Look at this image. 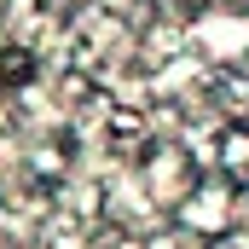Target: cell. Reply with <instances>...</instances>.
I'll use <instances>...</instances> for the list:
<instances>
[{"instance_id": "5b68a950", "label": "cell", "mask_w": 249, "mask_h": 249, "mask_svg": "<svg viewBox=\"0 0 249 249\" xmlns=\"http://www.w3.org/2000/svg\"><path fill=\"white\" fill-rule=\"evenodd\" d=\"M35 75H41V53H35V47H23V41H6V47H0V93L18 99Z\"/></svg>"}, {"instance_id": "52a82bcc", "label": "cell", "mask_w": 249, "mask_h": 249, "mask_svg": "<svg viewBox=\"0 0 249 249\" xmlns=\"http://www.w3.org/2000/svg\"><path fill=\"white\" fill-rule=\"evenodd\" d=\"M12 127H18V99H12V93H0V139H6Z\"/></svg>"}, {"instance_id": "3957f363", "label": "cell", "mask_w": 249, "mask_h": 249, "mask_svg": "<svg viewBox=\"0 0 249 249\" xmlns=\"http://www.w3.org/2000/svg\"><path fill=\"white\" fill-rule=\"evenodd\" d=\"M70 168H75V133H70V127L41 133V139L29 145V174H35L41 186H64Z\"/></svg>"}, {"instance_id": "8992f818", "label": "cell", "mask_w": 249, "mask_h": 249, "mask_svg": "<svg viewBox=\"0 0 249 249\" xmlns=\"http://www.w3.org/2000/svg\"><path fill=\"white\" fill-rule=\"evenodd\" d=\"M209 99L226 110V122H244L249 116V70H232V64L214 70L209 75Z\"/></svg>"}, {"instance_id": "277c9868", "label": "cell", "mask_w": 249, "mask_h": 249, "mask_svg": "<svg viewBox=\"0 0 249 249\" xmlns=\"http://www.w3.org/2000/svg\"><path fill=\"white\" fill-rule=\"evenodd\" d=\"M214 174L232 180V186H249V116L244 122H220V133H214Z\"/></svg>"}, {"instance_id": "6da1fadb", "label": "cell", "mask_w": 249, "mask_h": 249, "mask_svg": "<svg viewBox=\"0 0 249 249\" xmlns=\"http://www.w3.org/2000/svg\"><path fill=\"white\" fill-rule=\"evenodd\" d=\"M238 214H244V186H232L214 168H203L197 186L180 197V209L168 220H174V232H186L197 244H226V232L238 226Z\"/></svg>"}, {"instance_id": "7a4b0ae2", "label": "cell", "mask_w": 249, "mask_h": 249, "mask_svg": "<svg viewBox=\"0 0 249 249\" xmlns=\"http://www.w3.org/2000/svg\"><path fill=\"white\" fill-rule=\"evenodd\" d=\"M197 174H203V162L186 151V139H151V145L139 151V168H133V180L151 197L157 214H174L180 197L197 186Z\"/></svg>"}]
</instances>
